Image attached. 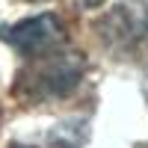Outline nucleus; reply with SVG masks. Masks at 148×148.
Instances as JSON below:
<instances>
[{
    "label": "nucleus",
    "instance_id": "obj_1",
    "mask_svg": "<svg viewBox=\"0 0 148 148\" xmlns=\"http://www.w3.org/2000/svg\"><path fill=\"white\" fill-rule=\"evenodd\" d=\"M83 71H86V62L77 53H68L62 47V51H56V53L30 59V65L24 68V74L18 77L15 92L21 98H27V101L62 98L80 83Z\"/></svg>",
    "mask_w": 148,
    "mask_h": 148
},
{
    "label": "nucleus",
    "instance_id": "obj_2",
    "mask_svg": "<svg viewBox=\"0 0 148 148\" xmlns=\"http://www.w3.org/2000/svg\"><path fill=\"white\" fill-rule=\"evenodd\" d=\"M3 42H9L15 51L27 59H39L47 53H56L65 47V30L59 24L56 15L45 12V15H33V18H24L12 27H3Z\"/></svg>",
    "mask_w": 148,
    "mask_h": 148
},
{
    "label": "nucleus",
    "instance_id": "obj_3",
    "mask_svg": "<svg viewBox=\"0 0 148 148\" xmlns=\"http://www.w3.org/2000/svg\"><path fill=\"white\" fill-rule=\"evenodd\" d=\"M145 9H127V6H119L113 15L104 21V39L107 42H116V51L121 53H139L142 51V42L148 39V24L142 27V15Z\"/></svg>",
    "mask_w": 148,
    "mask_h": 148
},
{
    "label": "nucleus",
    "instance_id": "obj_4",
    "mask_svg": "<svg viewBox=\"0 0 148 148\" xmlns=\"http://www.w3.org/2000/svg\"><path fill=\"white\" fill-rule=\"evenodd\" d=\"M89 139V125L86 121H68L62 127H53L47 136V148H83Z\"/></svg>",
    "mask_w": 148,
    "mask_h": 148
},
{
    "label": "nucleus",
    "instance_id": "obj_5",
    "mask_svg": "<svg viewBox=\"0 0 148 148\" xmlns=\"http://www.w3.org/2000/svg\"><path fill=\"white\" fill-rule=\"evenodd\" d=\"M12 148H24V145H12Z\"/></svg>",
    "mask_w": 148,
    "mask_h": 148
}]
</instances>
